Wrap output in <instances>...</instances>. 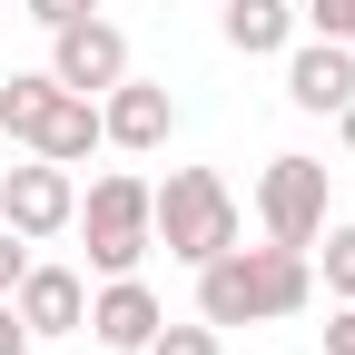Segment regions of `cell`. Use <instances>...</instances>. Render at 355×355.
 Returning <instances> with one entry per match:
<instances>
[{"label":"cell","instance_id":"6","mask_svg":"<svg viewBox=\"0 0 355 355\" xmlns=\"http://www.w3.org/2000/svg\"><path fill=\"white\" fill-rule=\"evenodd\" d=\"M50 79L60 89H79V99H99V89H119L128 79V40L89 10V20H69V30H50Z\"/></svg>","mask_w":355,"mask_h":355},{"label":"cell","instance_id":"17","mask_svg":"<svg viewBox=\"0 0 355 355\" xmlns=\"http://www.w3.org/2000/svg\"><path fill=\"white\" fill-rule=\"evenodd\" d=\"M20 10H30L40 30H69V20H89V10H99V0H20Z\"/></svg>","mask_w":355,"mask_h":355},{"label":"cell","instance_id":"4","mask_svg":"<svg viewBox=\"0 0 355 355\" xmlns=\"http://www.w3.org/2000/svg\"><path fill=\"white\" fill-rule=\"evenodd\" d=\"M257 227L277 237V247H316V227H326V158H306V148L266 158V178H257Z\"/></svg>","mask_w":355,"mask_h":355},{"label":"cell","instance_id":"13","mask_svg":"<svg viewBox=\"0 0 355 355\" xmlns=\"http://www.w3.org/2000/svg\"><path fill=\"white\" fill-rule=\"evenodd\" d=\"M50 99H60V79H50V69H10V79H0V139H20V148H30V128L50 119Z\"/></svg>","mask_w":355,"mask_h":355},{"label":"cell","instance_id":"3","mask_svg":"<svg viewBox=\"0 0 355 355\" xmlns=\"http://www.w3.org/2000/svg\"><path fill=\"white\" fill-rule=\"evenodd\" d=\"M69 227L89 237V277H139V257L158 247L148 237V178H128V168L89 178V198H79Z\"/></svg>","mask_w":355,"mask_h":355},{"label":"cell","instance_id":"15","mask_svg":"<svg viewBox=\"0 0 355 355\" xmlns=\"http://www.w3.org/2000/svg\"><path fill=\"white\" fill-rule=\"evenodd\" d=\"M139 355H217V326H207V316H198V326H158Z\"/></svg>","mask_w":355,"mask_h":355},{"label":"cell","instance_id":"14","mask_svg":"<svg viewBox=\"0 0 355 355\" xmlns=\"http://www.w3.org/2000/svg\"><path fill=\"white\" fill-rule=\"evenodd\" d=\"M306 266L326 277V296H355V227H336V217H326L316 247H306Z\"/></svg>","mask_w":355,"mask_h":355},{"label":"cell","instance_id":"2","mask_svg":"<svg viewBox=\"0 0 355 355\" xmlns=\"http://www.w3.org/2000/svg\"><path fill=\"white\" fill-rule=\"evenodd\" d=\"M148 237L178 257V266H207L217 247H237V198L217 168H168L148 188Z\"/></svg>","mask_w":355,"mask_h":355},{"label":"cell","instance_id":"9","mask_svg":"<svg viewBox=\"0 0 355 355\" xmlns=\"http://www.w3.org/2000/svg\"><path fill=\"white\" fill-rule=\"evenodd\" d=\"M286 99L306 119H336L355 99V40H306V50H286Z\"/></svg>","mask_w":355,"mask_h":355},{"label":"cell","instance_id":"10","mask_svg":"<svg viewBox=\"0 0 355 355\" xmlns=\"http://www.w3.org/2000/svg\"><path fill=\"white\" fill-rule=\"evenodd\" d=\"M158 326H168V306H158L139 277H99V296H89V336H99L109 355H139Z\"/></svg>","mask_w":355,"mask_h":355},{"label":"cell","instance_id":"19","mask_svg":"<svg viewBox=\"0 0 355 355\" xmlns=\"http://www.w3.org/2000/svg\"><path fill=\"white\" fill-rule=\"evenodd\" d=\"M326 355H355V296H336V316H326Z\"/></svg>","mask_w":355,"mask_h":355},{"label":"cell","instance_id":"16","mask_svg":"<svg viewBox=\"0 0 355 355\" xmlns=\"http://www.w3.org/2000/svg\"><path fill=\"white\" fill-rule=\"evenodd\" d=\"M306 30H316V40H355V0H306V10H296Z\"/></svg>","mask_w":355,"mask_h":355},{"label":"cell","instance_id":"5","mask_svg":"<svg viewBox=\"0 0 355 355\" xmlns=\"http://www.w3.org/2000/svg\"><path fill=\"white\" fill-rule=\"evenodd\" d=\"M69 217H79V178L60 158H30V168L0 178V227H20L30 247L40 237H69Z\"/></svg>","mask_w":355,"mask_h":355},{"label":"cell","instance_id":"22","mask_svg":"<svg viewBox=\"0 0 355 355\" xmlns=\"http://www.w3.org/2000/svg\"><path fill=\"white\" fill-rule=\"evenodd\" d=\"M0 10H10V0H0Z\"/></svg>","mask_w":355,"mask_h":355},{"label":"cell","instance_id":"20","mask_svg":"<svg viewBox=\"0 0 355 355\" xmlns=\"http://www.w3.org/2000/svg\"><path fill=\"white\" fill-rule=\"evenodd\" d=\"M0 355H30V326H20V306L0 296Z\"/></svg>","mask_w":355,"mask_h":355},{"label":"cell","instance_id":"7","mask_svg":"<svg viewBox=\"0 0 355 355\" xmlns=\"http://www.w3.org/2000/svg\"><path fill=\"white\" fill-rule=\"evenodd\" d=\"M168 128H178L168 79H139V69H128L119 89H99V139L109 148H168Z\"/></svg>","mask_w":355,"mask_h":355},{"label":"cell","instance_id":"11","mask_svg":"<svg viewBox=\"0 0 355 355\" xmlns=\"http://www.w3.org/2000/svg\"><path fill=\"white\" fill-rule=\"evenodd\" d=\"M89 148H109V139H99V99L60 89V99H50V119L30 128V158H60V168H79Z\"/></svg>","mask_w":355,"mask_h":355},{"label":"cell","instance_id":"21","mask_svg":"<svg viewBox=\"0 0 355 355\" xmlns=\"http://www.w3.org/2000/svg\"><path fill=\"white\" fill-rule=\"evenodd\" d=\"M336 128H345V148H355V99H345V109H336Z\"/></svg>","mask_w":355,"mask_h":355},{"label":"cell","instance_id":"1","mask_svg":"<svg viewBox=\"0 0 355 355\" xmlns=\"http://www.w3.org/2000/svg\"><path fill=\"white\" fill-rule=\"evenodd\" d=\"M316 296V266H306V247H217L207 266H198V316L227 336V326H277V316H296V306Z\"/></svg>","mask_w":355,"mask_h":355},{"label":"cell","instance_id":"8","mask_svg":"<svg viewBox=\"0 0 355 355\" xmlns=\"http://www.w3.org/2000/svg\"><path fill=\"white\" fill-rule=\"evenodd\" d=\"M10 306H20V326H30V345L40 336H79L89 326V277L79 266H20V286H10Z\"/></svg>","mask_w":355,"mask_h":355},{"label":"cell","instance_id":"18","mask_svg":"<svg viewBox=\"0 0 355 355\" xmlns=\"http://www.w3.org/2000/svg\"><path fill=\"white\" fill-rule=\"evenodd\" d=\"M20 266H30V237H20V227H0V296L20 286Z\"/></svg>","mask_w":355,"mask_h":355},{"label":"cell","instance_id":"12","mask_svg":"<svg viewBox=\"0 0 355 355\" xmlns=\"http://www.w3.org/2000/svg\"><path fill=\"white\" fill-rule=\"evenodd\" d=\"M217 30H227L237 60H266V50H286V40H296V10H286V0H227V20H217Z\"/></svg>","mask_w":355,"mask_h":355}]
</instances>
